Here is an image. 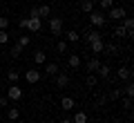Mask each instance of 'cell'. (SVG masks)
<instances>
[{"instance_id":"cell-1","label":"cell","mask_w":134,"mask_h":123,"mask_svg":"<svg viewBox=\"0 0 134 123\" xmlns=\"http://www.w3.org/2000/svg\"><path fill=\"white\" fill-rule=\"evenodd\" d=\"M90 23H92V27L100 29V27H105V23H107V16L103 14V11H90Z\"/></svg>"},{"instance_id":"cell-2","label":"cell","mask_w":134,"mask_h":123,"mask_svg":"<svg viewBox=\"0 0 134 123\" xmlns=\"http://www.w3.org/2000/svg\"><path fill=\"white\" fill-rule=\"evenodd\" d=\"M40 78H43V72H40V69H36V67H31V69H27V72H25V81H27L29 85L38 83Z\"/></svg>"},{"instance_id":"cell-3","label":"cell","mask_w":134,"mask_h":123,"mask_svg":"<svg viewBox=\"0 0 134 123\" xmlns=\"http://www.w3.org/2000/svg\"><path fill=\"white\" fill-rule=\"evenodd\" d=\"M49 20V31L54 36H60L63 34V18H47Z\"/></svg>"},{"instance_id":"cell-4","label":"cell","mask_w":134,"mask_h":123,"mask_svg":"<svg viewBox=\"0 0 134 123\" xmlns=\"http://www.w3.org/2000/svg\"><path fill=\"white\" fill-rule=\"evenodd\" d=\"M83 36H85V43L90 45V43H94V40H100V38H103V34L94 27V29H85V31H83Z\"/></svg>"},{"instance_id":"cell-5","label":"cell","mask_w":134,"mask_h":123,"mask_svg":"<svg viewBox=\"0 0 134 123\" xmlns=\"http://www.w3.org/2000/svg\"><path fill=\"white\" fill-rule=\"evenodd\" d=\"M107 18H112V20H123V18H125V9H123V7H110V9H107Z\"/></svg>"},{"instance_id":"cell-6","label":"cell","mask_w":134,"mask_h":123,"mask_svg":"<svg viewBox=\"0 0 134 123\" xmlns=\"http://www.w3.org/2000/svg\"><path fill=\"white\" fill-rule=\"evenodd\" d=\"M7 99H9V101H20V99H23V90H20L16 83H11V87L7 90Z\"/></svg>"},{"instance_id":"cell-7","label":"cell","mask_w":134,"mask_h":123,"mask_svg":"<svg viewBox=\"0 0 134 123\" xmlns=\"http://www.w3.org/2000/svg\"><path fill=\"white\" fill-rule=\"evenodd\" d=\"M27 29L31 34H38L40 29H43V18H29L27 20Z\"/></svg>"},{"instance_id":"cell-8","label":"cell","mask_w":134,"mask_h":123,"mask_svg":"<svg viewBox=\"0 0 134 123\" xmlns=\"http://www.w3.org/2000/svg\"><path fill=\"white\" fill-rule=\"evenodd\" d=\"M69 81H72V78H69L67 72H58V74H56V87H60V90H63V87L69 85Z\"/></svg>"},{"instance_id":"cell-9","label":"cell","mask_w":134,"mask_h":123,"mask_svg":"<svg viewBox=\"0 0 134 123\" xmlns=\"http://www.w3.org/2000/svg\"><path fill=\"white\" fill-rule=\"evenodd\" d=\"M116 78L119 81H132V69H130L127 65L119 67V69H116Z\"/></svg>"},{"instance_id":"cell-10","label":"cell","mask_w":134,"mask_h":123,"mask_svg":"<svg viewBox=\"0 0 134 123\" xmlns=\"http://www.w3.org/2000/svg\"><path fill=\"white\" fill-rule=\"evenodd\" d=\"M98 65H100V61H98V56H92L90 61L85 63V69L90 72V74H96V69H98Z\"/></svg>"},{"instance_id":"cell-11","label":"cell","mask_w":134,"mask_h":123,"mask_svg":"<svg viewBox=\"0 0 134 123\" xmlns=\"http://www.w3.org/2000/svg\"><path fill=\"white\" fill-rule=\"evenodd\" d=\"M67 67H69V69H78V67H81V56H78V54H69V56H67Z\"/></svg>"},{"instance_id":"cell-12","label":"cell","mask_w":134,"mask_h":123,"mask_svg":"<svg viewBox=\"0 0 134 123\" xmlns=\"http://www.w3.org/2000/svg\"><path fill=\"white\" fill-rule=\"evenodd\" d=\"M60 108L65 110V112H72V110L76 108V103H74L72 96H63V99H60Z\"/></svg>"},{"instance_id":"cell-13","label":"cell","mask_w":134,"mask_h":123,"mask_svg":"<svg viewBox=\"0 0 134 123\" xmlns=\"http://www.w3.org/2000/svg\"><path fill=\"white\" fill-rule=\"evenodd\" d=\"M72 121H74V123H87V121H90V116H87L85 110H76L74 116H72Z\"/></svg>"},{"instance_id":"cell-14","label":"cell","mask_w":134,"mask_h":123,"mask_svg":"<svg viewBox=\"0 0 134 123\" xmlns=\"http://www.w3.org/2000/svg\"><path fill=\"white\" fill-rule=\"evenodd\" d=\"M103 47H105V43H103V38H100V40H94V43H90V52L94 54V56H98V54L103 52Z\"/></svg>"},{"instance_id":"cell-15","label":"cell","mask_w":134,"mask_h":123,"mask_svg":"<svg viewBox=\"0 0 134 123\" xmlns=\"http://www.w3.org/2000/svg\"><path fill=\"white\" fill-rule=\"evenodd\" d=\"M34 63H36V65H43V63H47V54H45L43 49L34 52Z\"/></svg>"},{"instance_id":"cell-16","label":"cell","mask_w":134,"mask_h":123,"mask_svg":"<svg viewBox=\"0 0 134 123\" xmlns=\"http://www.w3.org/2000/svg\"><path fill=\"white\" fill-rule=\"evenodd\" d=\"M96 74H98L100 78H110V65L100 63V65H98V69H96Z\"/></svg>"},{"instance_id":"cell-17","label":"cell","mask_w":134,"mask_h":123,"mask_svg":"<svg viewBox=\"0 0 134 123\" xmlns=\"http://www.w3.org/2000/svg\"><path fill=\"white\" fill-rule=\"evenodd\" d=\"M7 119H9V121H18L20 119V110L18 108H7Z\"/></svg>"},{"instance_id":"cell-18","label":"cell","mask_w":134,"mask_h":123,"mask_svg":"<svg viewBox=\"0 0 134 123\" xmlns=\"http://www.w3.org/2000/svg\"><path fill=\"white\" fill-rule=\"evenodd\" d=\"M123 27H125V31H127V36H132V34H134V20L125 16V18H123Z\"/></svg>"},{"instance_id":"cell-19","label":"cell","mask_w":134,"mask_h":123,"mask_svg":"<svg viewBox=\"0 0 134 123\" xmlns=\"http://www.w3.org/2000/svg\"><path fill=\"white\" fill-rule=\"evenodd\" d=\"M121 90H123L125 96H130V99H132V96H134V83H132V81H125V87H121Z\"/></svg>"},{"instance_id":"cell-20","label":"cell","mask_w":134,"mask_h":123,"mask_svg":"<svg viewBox=\"0 0 134 123\" xmlns=\"http://www.w3.org/2000/svg\"><path fill=\"white\" fill-rule=\"evenodd\" d=\"M81 9H83V14L94 11V0H83V2H81Z\"/></svg>"},{"instance_id":"cell-21","label":"cell","mask_w":134,"mask_h":123,"mask_svg":"<svg viewBox=\"0 0 134 123\" xmlns=\"http://www.w3.org/2000/svg\"><path fill=\"white\" fill-rule=\"evenodd\" d=\"M114 38H130L123 25H116V27H114Z\"/></svg>"},{"instance_id":"cell-22","label":"cell","mask_w":134,"mask_h":123,"mask_svg":"<svg viewBox=\"0 0 134 123\" xmlns=\"http://www.w3.org/2000/svg\"><path fill=\"white\" fill-rule=\"evenodd\" d=\"M49 14H52V9H49V5H40L38 7V16H40V18H49Z\"/></svg>"},{"instance_id":"cell-23","label":"cell","mask_w":134,"mask_h":123,"mask_svg":"<svg viewBox=\"0 0 134 123\" xmlns=\"http://www.w3.org/2000/svg\"><path fill=\"white\" fill-rule=\"evenodd\" d=\"M85 83H87V87H96V85H98V76H96V74H87Z\"/></svg>"},{"instance_id":"cell-24","label":"cell","mask_w":134,"mask_h":123,"mask_svg":"<svg viewBox=\"0 0 134 123\" xmlns=\"http://www.w3.org/2000/svg\"><path fill=\"white\" fill-rule=\"evenodd\" d=\"M103 52H110V56H116V54H119V45H114V43H107L105 47H103Z\"/></svg>"},{"instance_id":"cell-25","label":"cell","mask_w":134,"mask_h":123,"mask_svg":"<svg viewBox=\"0 0 134 123\" xmlns=\"http://www.w3.org/2000/svg\"><path fill=\"white\" fill-rule=\"evenodd\" d=\"M45 74L56 76V74H58V65H56V63H47V67H45Z\"/></svg>"},{"instance_id":"cell-26","label":"cell","mask_w":134,"mask_h":123,"mask_svg":"<svg viewBox=\"0 0 134 123\" xmlns=\"http://www.w3.org/2000/svg\"><path fill=\"white\" fill-rule=\"evenodd\" d=\"M67 40H69V43H78V40H81V34L74 31V29H69V31H67Z\"/></svg>"},{"instance_id":"cell-27","label":"cell","mask_w":134,"mask_h":123,"mask_svg":"<svg viewBox=\"0 0 134 123\" xmlns=\"http://www.w3.org/2000/svg\"><path fill=\"white\" fill-rule=\"evenodd\" d=\"M7 78H9V83H18V78H20V74L16 69H9L7 72Z\"/></svg>"},{"instance_id":"cell-28","label":"cell","mask_w":134,"mask_h":123,"mask_svg":"<svg viewBox=\"0 0 134 123\" xmlns=\"http://www.w3.org/2000/svg\"><path fill=\"white\" fill-rule=\"evenodd\" d=\"M20 54H23V45H18V43H14V47H11V56H14V58H18Z\"/></svg>"},{"instance_id":"cell-29","label":"cell","mask_w":134,"mask_h":123,"mask_svg":"<svg viewBox=\"0 0 134 123\" xmlns=\"http://www.w3.org/2000/svg\"><path fill=\"white\" fill-rule=\"evenodd\" d=\"M98 5H100V11H105L110 7H114V0H98Z\"/></svg>"},{"instance_id":"cell-30","label":"cell","mask_w":134,"mask_h":123,"mask_svg":"<svg viewBox=\"0 0 134 123\" xmlns=\"http://www.w3.org/2000/svg\"><path fill=\"white\" fill-rule=\"evenodd\" d=\"M121 94H123V90L119 87V90H112L110 94H107V99H112V101H119V99H121Z\"/></svg>"},{"instance_id":"cell-31","label":"cell","mask_w":134,"mask_h":123,"mask_svg":"<svg viewBox=\"0 0 134 123\" xmlns=\"http://www.w3.org/2000/svg\"><path fill=\"white\" fill-rule=\"evenodd\" d=\"M56 52H58V54H65V56H67V40H60V43L56 45Z\"/></svg>"},{"instance_id":"cell-32","label":"cell","mask_w":134,"mask_h":123,"mask_svg":"<svg viewBox=\"0 0 134 123\" xmlns=\"http://www.w3.org/2000/svg\"><path fill=\"white\" fill-rule=\"evenodd\" d=\"M9 43V34H7V29H0V45H7Z\"/></svg>"},{"instance_id":"cell-33","label":"cell","mask_w":134,"mask_h":123,"mask_svg":"<svg viewBox=\"0 0 134 123\" xmlns=\"http://www.w3.org/2000/svg\"><path fill=\"white\" fill-rule=\"evenodd\" d=\"M29 43H31V40H29V36H20V38H18V45H23V47H27Z\"/></svg>"},{"instance_id":"cell-34","label":"cell","mask_w":134,"mask_h":123,"mask_svg":"<svg viewBox=\"0 0 134 123\" xmlns=\"http://www.w3.org/2000/svg\"><path fill=\"white\" fill-rule=\"evenodd\" d=\"M121 103H123V108H125V110L132 108V99H130V96H123V101H121Z\"/></svg>"},{"instance_id":"cell-35","label":"cell","mask_w":134,"mask_h":123,"mask_svg":"<svg viewBox=\"0 0 134 123\" xmlns=\"http://www.w3.org/2000/svg\"><path fill=\"white\" fill-rule=\"evenodd\" d=\"M7 27H9V18L0 16V29H7Z\"/></svg>"},{"instance_id":"cell-36","label":"cell","mask_w":134,"mask_h":123,"mask_svg":"<svg viewBox=\"0 0 134 123\" xmlns=\"http://www.w3.org/2000/svg\"><path fill=\"white\" fill-rule=\"evenodd\" d=\"M29 18H40V16H38V7H31V11H29Z\"/></svg>"},{"instance_id":"cell-37","label":"cell","mask_w":134,"mask_h":123,"mask_svg":"<svg viewBox=\"0 0 134 123\" xmlns=\"http://www.w3.org/2000/svg\"><path fill=\"white\" fill-rule=\"evenodd\" d=\"M27 20H29V18H20V20H18V27H20V29H27Z\"/></svg>"},{"instance_id":"cell-38","label":"cell","mask_w":134,"mask_h":123,"mask_svg":"<svg viewBox=\"0 0 134 123\" xmlns=\"http://www.w3.org/2000/svg\"><path fill=\"white\" fill-rule=\"evenodd\" d=\"M7 105H9V99L7 96H0V108H7Z\"/></svg>"},{"instance_id":"cell-39","label":"cell","mask_w":134,"mask_h":123,"mask_svg":"<svg viewBox=\"0 0 134 123\" xmlns=\"http://www.w3.org/2000/svg\"><path fill=\"white\" fill-rule=\"evenodd\" d=\"M105 103H107V96H105V94H103L98 101H96V105H105Z\"/></svg>"},{"instance_id":"cell-40","label":"cell","mask_w":134,"mask_h":123,"mask_svg":"<svg viewBox=\"0 0 134 123\" xmlns=\"http://www.w3.org/2000/svg\"><path fill=\"white\" fill-rule=\"evenodd\" d=\"M60 123H74V121H72V116H65V119H60Z\"/></svg>"},{"instance_id":"cell-41","label":"cell","mask_w":134,"mask_h":123,"mask_svg":"<svg viewBox=\"0 0 134 123\" xmlns=\"http://www.w3.org/2000/svg\"><path fill=\"white\" fill-rule=\"evenodd\" d=\"M112 123H123V121H119V119H114V121H112Z\"/></svg>"},{"instance_id":"cell-42","label":"cell","mask_w":134,"mask_h":123,"mask_svg":"<svg viewBox=\"0 0 134 123\" xmlns=\"http://www.w3.org/2000/svg\"><path fill=\"white\" fill-rule=\"evenodd\" d=\"M2 119H5V116H2V112H0V123H2Z\"/></svg>"},{"instance_id":"cell-43","label":"cell","mask_w":134,"mask_h":123,"mask_svg":"<svg viewBox=\"0 0 134 123\" xmlns=\"http://www.w3.org/2000/svg\"><path fill=\"white\" fill-rule=\"evenodd\" d=\"M0 87H2V78H0Z\"/></svg>"}]
</instances>
